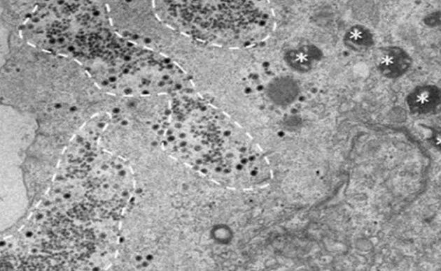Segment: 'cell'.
<instances>
[{
	"label": "cell",
	"instance_id": "6da1fadb",
	"mask_svg": "<svg viewBox=\"0 0 441 271\" xmlns=\"http://www.w3.org/2000/svg\"><path fill=\"white\" fill-rule=\"evenodd\" d=\"M155 10L176 33L194 36L236 37L255 21L251 3L242 1H158Z\"/></svg>",
	"mask_w": 441,
	"mask_h": 271
},
{
	"label": "cell",
	"instance_id": "7a4b0ae2",
	"mask_svg": "<svg viewBox=\"0 0 441 271\" xmlns=\"http://www.w3.org/2000/svg\"><path fill=\"white\" fill-rule=\"evenodd\" d=\"M374 62L384 77L395 79L405 74L412 64L409 54L398 46H384L374 50Z\"/></svg>",
	"mask_w": 441,
	"mask_h": 271
},
{
	"label": "cell",
	"instance_id": "3957f363",
	"mask_svg": "<svg viewBox=\"0 0 441 271\" xmlns=\"http://www.w3.org/2000/svg\"><path fill=\"white\" fill-rule=\"evenodd\" d=\"M410 110L414 113L425 114L433 111L440 102V90L433 85L415 87L406 97Z\"/></svg>",
	"mask_w": 441,
	"mask_h": 271
},
{
	"label": "cell",
	"instance_id": "277c9868",
	"mask_svg": "<svg viewBox=\"0 0 441 271\" xmlns=\"http://www.w3.org/2000/svg\"><path fill=\"white\" fill-rule=\"evenodd\" d=\"M321 51L312 45H305L287 53L286 61L294 69L306 72L311 69L315 62L321 59Z\"/></svg>",
	"mask_w": 441,
	"mask_h": 271
},
{
	"label": "cell",
	"instance_id": "5b68a950",
	"mask_svg": "<svg viewBox=\"0 0 441 271\" xmlns=\"http://www.w3.org/2000/svg\"><path fill=\"white\" fill-rule=\"evenodd\" d=\"M344 43L349 49L360 52L368 50L374 45V37L368 27L356 24L346 32Z\"/></svg>",
	"mask_w": 441,
	"mask_h": 271
},
{
	"label": "cell",
	"instance_id": "8992f818",
	"mask_svg": "<svg viewBox=\"0 0 441 271\" xmlns=\"http://www.w3.org/2000/svg\"><path fill=\"white\" fill-rule=\"evenodd\" d=\"M271 98L279 104H288L293 102L298 94L296 82L288 78L276 80L269 89Z\"/></svg>",
	"mask_w": 441,
	"mask_h": 271
},
{
	"label": "cell",
	"instance_id": "52a82bcc",
	"mask_svg": "<svg viewBox=\"0 0 441 271\" xmlns=\"http://www.w3.org/2000/svg\"><path fill=\"white\" fill-rule=\"evenodd\" d=\"M440 12L433 13L427 15V17L424 19V22L427 25L434 27L440 24Z\"/></svg>",
	"mask_w": 441,
	"mask_h": 271
}]
</instances>
